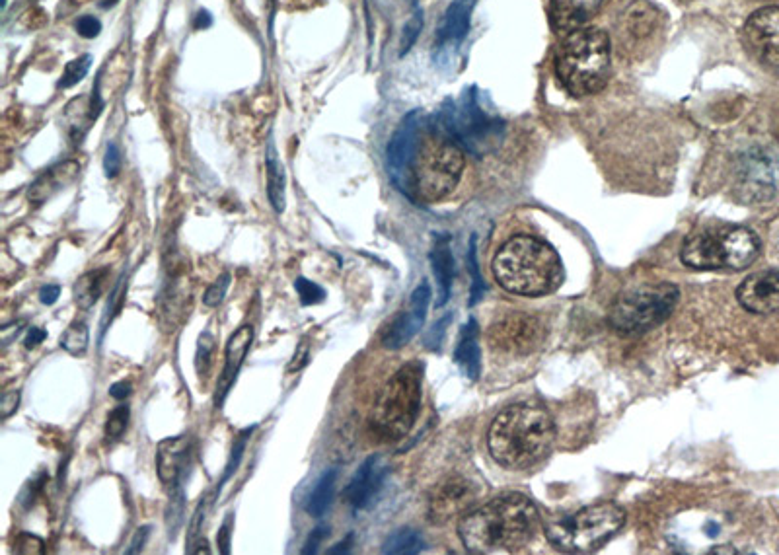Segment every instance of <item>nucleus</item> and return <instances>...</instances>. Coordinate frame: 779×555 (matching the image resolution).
Masks as SVG:
<instances>
[{"instance_id": "obj_26", "label": "nucleus", "mask_w": 779, "mask_h": 555, "mask_svg": "<svg viewBox=\"0 0 779 555\" xmlns=\"http://www.w3.org/2000/svg\"><path fill=\"white\" fill-rule=\"evenodd\" d=\"M659 28V12L645 0L641 2H635L631 4L624 16V26H622V34L635 41H641V39H647L649 36L655 34V30Z\"/></svg>"}, {"instance_id": "obj_38", "label": "nucleus", "mask_w": 779, "mask_h": 555, "mask_svg": "<svg viewBox=\"0 0 779 555\" xmlns=\"http://www.w3.org/2000/svg\"><path fill=\"white\" fill-rule=\"evenodd\" d=\"M14 552L22 555H43L45 554V542L30 532H20L14 540Z\"/></svg>"}, {"instance_id": "obj_39", "label": "nucleus", "mask_w": 779, "mask_h": 555, "mask_svg": "<svg viewBox=\"0 0 779 555\" xmlns=\"http://www.w3.org/2000/svg\"><path fill=\"white\" fill-rule=\"evenodd\" d=\"M123 298H125L123 279H119L117 285L113 287L112 295H110V300H108V306H106V310H104V318H102V337H104V333L108 330V326L112 324L113 316L121 310Z\"/></svg>"}, {"instance_id": "obj_57", "label": "nucleus", "mask_w": 779, "mask_h": 555, "mask_svg": "<svg viewBox=\"0 0 779 555\" xmlns=\"http://www.w3.org/2000/svg\"><path fill=\"white\" fill-rule=\"evenodd\" d=\"M776 135L779 137V117H778V123H776Z\"/></svg>"}, {"instance_id": "obj_53", "label": "nucleus", "mask_w": 779, "mask_h": 555, "mask_svg": "<svg viewBox=\"0 0 779 555\" xmlns=\"http://www.w3.org/2000/svg\"><path fill=\"white\" fill-rule=\"evenodd\" d=\"M353 544H355V536H353V534H349V536H345L341 542H337L335 546H332V548L328 550V554H351V550H353Z\"/></svg>"}, {"instance_id": "obj_48", "label": "nucleus", "mask_w": 779, "mask_h": 555, "mask_svg": "<svg viewBox=\"0 0 779 555\" xmlns=\"http://www.w3.org/2000/svg\"><path fill=\"white\" fill-rule=\"evenodd\" d=\"M149 536L150 526H143V528H139V530L135 532V536H133V540H131L129 548H127V554H141V552H143V548H145V544H147V540H149Z\"/></svg>"}, {"instance_id": "obj_55", "label": "nucleus", "mask_w": 779, "mask_h": 555, "mask_svg": "<svg viewBox=\"0 0 779 555\" xmlns=\"http://www.w3.org/2000/svg\"><path fill=\"white\" fill-rule=\"evenodd\" d=\"M211 24H213L211 14H209L207 10H199L197 16H195V28H197V30H205V28H209Z\"/></svg>"}, {"instance_id": "obj_37", "label": "nucleus", "mask_w": 779, "mask_h": 555, "mask_svg": "<svg viewBox=\"0 0 779 555\" xmlns=\"http://www.w3.org/2000/svg\"><path fill=\"white\" fill-rule=\"evenodd\" d=\"M230 281H232L230 273H223L213 285L207 287V291L203 295V304L209 308H219L223 304L224 296L228 293Z\"/></svg>"}, {"instance_id": "obj_22", "label": "nucleus", "mask_w": 779, "mask_h": 555, "mask_svg": "<svg viewBox=\"0 0 779 555\" xmlns=\"http://www.w3.org/2000/svg\"><path fill=\"white\" fill-rule=\"evenodd\" d=\"M80 174V164L75 160H65L61 164H55L53 168L45 170L34 184L30 185L28 199L34 205H43L53 195L63 191L67 185L73 184Z\"/></svg>"}, {"instance_id": "obj_56", "label": "nucleus", "mask_w": 779, "mask_h": 555, "mask_svg": "<svg viewBox=\"0 0 779 555\" xmlns=\"http://www.w3.org/2000/svg\"><path fill=\"white\" fill-rule=\"evenodd\" d=\"M115 2H117V0H106V2H102V6H104V8H108V6H113Z\"/></svg>"}, {"instance_id": "obj_9", "label": "nucleus", "mask_w": 779, "mask_h": 555, "mask_svg": "<svg viewBox=\"0 0 779 555\" xmlns=\"http://www.w3.org/2000/svg\"><path fill=\"white\" fill-rule=\"evenodd\" d=\"M487 339L491 347L505 355H532L548 339L546 322L530 312H509L497 318Z\"/></svg>"}, {"instance_id": "obj_31", "label": "nucleus", "mask_w": 779, "mask_h": 555, "mask_svg": "<svg viewBox=\"0 0 779 555\" xmlns=\"http://www.w3.org/2000/svg\"><path fill=\"white\" fill-rule=\"evenodd\" d=\"M59 345H61V349H65L69 355H73V357H82V355H86V351H88V345H90V328H88V324L86 322H73L67 330H65V333L61 335V339H59Z\"/></svg>"}, {"instance_id": "obj_27", "label": "nucleus", "mask_w": 779, "mask_h": 555, "mask_svg": "<svg viewBox=\"0 0 779 555\" xmlns=\"http://www.w3.org/2000/svg\"><path fill=\"white\" fill-rule=\"evenodd\" d=\"M337 478H339V470L330 468L320 476V480L316 481V485L306 501V507H304L310 517L320 518L328 513V509L334 503Z\"/></svg>"}, {"instance_id": "obj_44", "label": "nucleus", "mask_w": 779, "mask_h": 555, "mask_svg": "<svg viewBox=\"0 0 779 555\" xmlns=\"http://www.w3.org/2000/svg\"><path fill=\"white\" fill-rule=\"evenodd\" d=\"M76 32L86 39H94V37L100 36L102 32V22L94 16H82L78 18L76 22Z\"/></svg>"}, {"instance_id": "obj_52", "label": "nucleus", "mask_w": 779, "mask_h": 555, "mask_svg": "<svg viewBox=\"0 0 779 555\" xmlns=\"http://www.w3.org/2000/svg\"><path fill=\"white\" fill-rule=\"evenodd\" d=\"M45 337H47V332H45V330H41V328L32 326V328L28 330L26 339H24V347H26V349H36L39 343H43V341H45Z\"/></svg>"}, {"instance_id": "obj_25", "label": "nucleus", "mask_w": 779, "mask_h": 555, "mask_svg": "<svg viewBox=\"0 0 779 555\" xmlns=\"http://www.w3.org/2000/svg\"><path fill=\"white\" fill-rule=\"evenodd\" d=\"M431 265H433V273H435V279H437V285H439V300H437V306H445L450 298V291H452V281H454V258H452V250H450V238L448 236H439L435 240V246L431 250Z\"/></svg>"}, {"instance_id": "obj_6", "label": "nucleus", "mask_w": 779, "mask_h": 555, "mask_svg": "<svg viewBox=\"0 0 779 555\" xmlns=\"http://www.w3.org/2000/svg\"><path fill=\"white\" fill-rule=\"evenodd\" d=\"M423 365L409 363L382 388L372 407L371 429L382 441L404 439L417 421L423 394Z\"/></svg>"}, {"instance_id": "obj_21", "label": "nucleus", "mask_w": 779, "mask_h": 555, "mask_svg": "<svg viewBox=\"0 0 779 555\" xmlns=\"http://www.w3.org/2000/svg\"><path fill=\"white\" fill-rule=\"evenodd\" d=\"M723 261L729 269H744L752 265L760 254V242L754 232L746 228H729L721 232Z\"/></svg>"}, {"instance_id": "obj_33", "label": "nucleus", "mask_w": 779, "mask_h": 555, "mask_svg": "<svg viewBox=\"0 0 779 555\" xmlns=\"http://www.w3.org/2000/svg\"><path fill=\"white\" fill-rule=\"evenodd\" d=\"M213 351H215V337H213V333H201L199 341H197V351H195V370H197L199 378L209 374L211 363H213L211 361Z\"/></svg>"}, {"instance_id": "obj_51", "label": "nucleus", "mask_w": 779, "mask_h": 555, "mask_svg": "<svg viewBox=\"0 0 779 555\" xmlns=\"http://www.w3.org/2000/svg\"><path fill=\"white\" fill-rule=\"evenodd\" d=\"M131 394H133V386H131V382H125V380L115 382V384H112V388H110V396L117 402L127 400Z\"/></svg>"}, {"instance_id": "obj_16", "label": "nucleus", "mask_w": 779, "mask_h": 555, "mask_svg": "<svg viewBox=\"0 0 779 555\" xmlns=\"http://www.w3.org/2000/svg\"><path fill=\"white\" fill-rule=\"evenodd\" d=\"M191 456V439L187 435L168 437L156 446V474L166 489L184 485Z\"/></svg>"}, {"instance_id": "obj_19", "label": "nucleus", "mask_w": 779, "mask_h": 555, "mask_svg": "<svg viewBox=\"0 0 779 555\" xmlns=\"http://www.w3.org/2000/svg\"><path fill=\"white\" fill-rule=\"evenodd\" d=\"M606 0H550V20L557 34L565 36L585 28Z\"/></svg>"}, {"instance_id": "obj_14", "label": "nucleus", "mask_w": 779, "mask_h": 555, "mask_svg": "<svg viewBox=\"0 0 779 555\" xmlns=\"http://www.w3.org/2000/svg\"><path fill=\"white\" fill-rule=\"evenodd\" d=\"M476 501L472 481L460 476L443 481L429 501V517L437 524H445L450 518L464 515Z\"/></svg>"}, {"instance_id": "obj_28", "label": "nucleus", "mask_w": 779, "mask_h": 555, "mask_svg": "<svg viewBox=\"0 0 779 555\" xmlns=\"http://www.w3.org/2000/svg\"><path fill=\"white\" fill-rule=\"evenodd\" d=\"M106 277H108V267H100L78 277L73 287V296L80 310H90L100 300V296L104 293Z\"/></svg>"}, {"instance_id": "obj_49", "label": "nucleus", "mask_w": 779, "mask_h": 555, "mask_svg": "<svg viewBox=\"0 0 779 555\" xmlns=\"http://www.w3.org/2000/svg\"><path fill=\"white\" fill-rule=\"evenodd\" d=\"M61 296V287L59 285H43L39 289V302L45 306H53Z\"/></svg>"}, {"instance_id": "obj_4", "label": "nucleus", "mask_w": 779, "mask_h": 555, "mask_svg": "<svg viewBox=\"0 0 779 555\" xmlns=\"http://www.w3.org/2000/svg\"><path fill=\"white\" fill-rule=\"evenodd\" d=\"M493 275L505 291L520 296L552 295L565 279L556 250L532 236L511 238L493 259Z\"/></svg>"}, {"instance_id": "obj_54", "label": "nucleus", "mask_w": 779, "mask_h": 555, "mask_svg": "<svg viewBox=\"0 0 779 555\" xmlns=\"http://www.w3.org/2000/svg\"><path fill=\"white\" fill-rule=\"evenodd\" d=\"M308 357H310V353H308V345L304 343V345L300 347V351L295 353V361L289 365V370H300L302 367H306V363H308Z\"/></svg>"}, {"instance_id": "obj_45", "label": "nucleus", "mask_w": 779, "mask_h": 555, "mask_svg": "<svg viewBox=\"0 0 779 555\" xmlns=\"http://www.w3.org/2000/svg\"><path fill=\"white\" fill-rule=\"evenodd\" d=\"M232 530H234V513H228V517L224 518L223 526H221V530L217 534V546H219V552L223 555L230 554Z\"/></svg>"}, {"instance_id": "obj_40", "label": "nucleus", "mask_w": 779, "mask_h": 555, "mask_svg": "<svg viewBox=\"0 0 779 555\" xmlns=\"http://www.w3.org/2000/svg\"><path fill=\"white\" fill-rule=\"evenodd\" d=\"M330 534H332V530H330V524H318L312 532H310V536L306 538V542H304V548H302V554L304 555H312V554H318V550H320V546L330 538Z\"/></svg>"}, {"instance_id": "obj_34", "label": "nucleus", "mask_w": 779, "mask_h": 555, "mask_svg": "<svg viewBox=\"0 0 779 555\" xmlns=\"http://www.w3.org/2000/svg\"><path fill=\"white\" fill-rule=\"evenodd\" d=\"M295 291H297L298 300L302 306H316L326 300V289L306 277H297L295 279Z\"/></svg>"}, {"instance_id": "obj_24", "label": "nucleus", "mask_w": 779, "mask_h": 555, "mask_svg": "<svg viewBox=\"0 0 779 555\" xmlns=\"http://www.w3.org/2000/svg\"><path fill=\"white\" fill-rule=\"evenodd\" d=\"M265 172H267V199L277 215L285 213L287 207V176L285 166L279 160L275 143H267L265 152Z\"/></svg>"}, {"instance_id": "obj_15", "label": "nucleus", "mask_w": 779, "mask_h": 555, "mask_svg": "<svg viewBox=\"0 0 779 555\" xmlns=\"http://www.w3.org/2000/svg\"><path fill=\"white\" fill-rule=\"evenodd\" d=\"M186 263H180L178 259H172L168 269V279L164 283L162 295H160V322L164 330L174 332L178 330L180 322L184 320L189 302L187 291Z\"/></svg>"}, {"instance_id": "obj_43", "label": "nucleus", "mask_w": 779, "mask_h": 555, "mask_svg": "<svg viewBox=\"0 0 779 555\" xmlns=\"http://www.w3.org/2000/svg\"><path fill=\"white\" fill-rule=\"evenodd\" d=\"M20 398H22L20 390H6L2 394V398H0V417H2V421H6L8 417H12L18 411Z\"/></svg>"}, {"instance_id": "obj_7", "label": "nucleus", "mask_w": 779, "mask_h": 555, "mask_svg": "<svg viewBox=\"0 0 779 555\" xmlns=\"http://www.w3.org/2000/svg\"><path fill=\"white\" fill-rule=\"evenodd\" d=\"M626 522V513L616 503H596L573 515L554 518L548 540L567 554H589L602 548Z\"/></svg>"}, {"instance_id": "obj_8", "label": "nucleus", "mask_w": 779, "mask_h": 555, "mask_svg": "<svg viewBox=\"0 0 779 555\" xmlns=\"http://www.w3.org/2000/svg\"><path fill=\"white\" fill-rule=\"evenodd\" d=\"M678 302V289L668 283L631 287L610 308V328L624 337L649 332L667 322Z\"/></svg>"}, {"instance_id": "obj_12", "label": "nucleus", "mask_w": 779, "mask_h": 555, "mask_svg": "<svg viewBox=\"0 0 779 555\" xmlns=\"http://www.w3.org/2000/svg\"><path fill=\"white\" fill-rule=\"evenodd\" d=\"M741 187L752 199H770L779 193V154L758 150L744 158L739 172Z\"/></svg>"}, {"instance_id": "obj_1", "label": "nucleus", "mask_w": 779, "mask_h": 555, "mask_svg": "<svg viewBox=\"0 0 779 555\" xmlns=\"http://www.w3.org/2000/svg\"><path fill=\"white\" fill-rule=\"evenodd\" d=\"M464 152L437 129H421L417 115L408 117L388 145L392 182L411 199L437 203L458 185L464 172Z\"/></svg>"}, {"instance_id": "obj_11", "label": "nucleus", "mask_w": 779, "mask_h": 555, "mask_svg": "<svg viewBox=\"0 0 779 555\" xmlns=\"http://www.w3.org/2000/svg\"><path fill=\"white\" fill-rule=\"evenodd\" d=\"M390 476V466L382 454H371L353 478L343 489V499L353 507V511H369L378 501L386 480Z\"/></svg>"}, {"instance_id": "obj_50", "label": "nucleus", "mask_w": 779, "mask_h": 555, "mask_svg": "<svg viewBox=\"0 0 779 555\" xmlns=\"http://www.w3.org/2000/svg\"><path fill=\"white\" fill-rule=\"evenodd\" d=\"M419 30H421V18H419V14L409 22L408 28H406V32H404V41H402V53H406L408 51L409 47H411V43L415 41V37H417V34H419Z\"/></svg>"}, {"instance_id": "obj_13", "label": "nucleus", "mask_w": 779, "mask_h": 555, "mask_svg": "<svg viewBox=\"0 0 779 555\" xmlns=\"http://www.w3.org/2000/svg\"><path fill=\"white\" fill-rule=\"evenodd\" d=\"M431 302V287L427 281H423L411 295L408 310H404L384 333L382 337V347L396 351L406 347L409 341L421 332L425 318H427V308Z\"/></svg>"}, {"instance_id": "obj_42", "label": "nucleus", "mask_w": 779, "mask_h": 555, "mask_svg": "<svg viewBox=\"0 0 779 555\" xmlns=\"http://www.w3.org/2000/svg\"><path fill=\"white\" fill-rule=\"evenodd\" d=\"M203 520H205V499L197 505L191 522H189V532H187V548L186 552H189L193 548V544L201 538V528H203Z\"/></svg>"}, {"instance_id": "obj_10", "label": "nucleus", "mask_w": 779, "mask_h": 555, "mask_svg": "<svg viewBox=\"0 0 779 555\" xmlns=\"http://www.w3.org/2000/svg\"><path fill=\"white\" fill-rule=\"evenodd\" d=\"M742 39L756 63L779 73V6L756 10L744 24Z\"/></svg>"}, {"instance_id": "obj_23", "label": "nucleus", "mask_w": 779, "mask_h": 555, "mask_svg": "<svg viewBox=\"0 0 779 555\" xmlns=\"http://www.w3.org/2000/svg\"><path fill=\"white\" fill-rule=\"evenodd\" d=\"M480 330L476 320H468V324L462 328L456 349H454V361L460 370L470 378L478 380L480 376Z\"/></svg>"}, {"instance_id": "obj_32", "label": "nucleus", "mask_w": 779, "mask_h": 555, "mask_svg": "<svg viewBox=\"0 0 779 555\" xmlns=\"http://www.w3.org/2000/svg\"><path fill=\"white\" fill-rule=\"evenodd\" d=\"M184 513H186V493H184V485H178V487L170 489V499H168V507H166V526H168L170 538H176V534L184 522Z\"/></svg>"}, {"instance_id": "obj_18", "label": "nucleus", "mask_w": 779, "mask_h": 555, "mask_svg": "<svg viewBox=\"0 0 779 555\" xmlns=\"http://www.w3.org/2000/svg\"><path fill=\"white\" fill-rule=\"evenodd\" d=\"M252 343H254V326H250V324L240 326L236 332L228 337L226 347H224L223 372L217 380V394H215V406L219 409L223 407L224 400L228 398Z\"/></svg>"}, {"instance_id": "obj_41", "label": "nucleus", "mask_w": 779, "mask_h": 555, "mask_svg": "<svg viewBox=\"0 0 779 555\" xmlns=\"http://www.w3.org/2000/svg\"><path fill=\"white\" fill-rule=\"evenodd\" d=\"M121 164H123L121 150L117 147V143L112 141V143L106 145V154H104V174H106V178H110V180L117 178L119 172H121Z\"/></svg>"}, {"instance_id": "obj_30", "label": "nucleus", "mask_w": 779, "mask_h": 555, "mask_svg": "<svg viewBox=\"0 0 779 555\" xmlns=\"http://www.w3.org/2000/svg\"><path fill=\"white\" fill-rule=\"evenodd\" d=\"M254 431H256V425H254V427H248V429H244V431L238 435V439H236L234 444H232V450H230L228 462H226V466H224L223 478H221V481H219V485H217V491H215V499H219V495H221V491H223L224 485H226L228 481L234 478L236 470L240 468V462H242V458H244L246 446H248V441H250V437H252V433H254Z\"/></svg>"}, {"instance_id": "obj_17", "label": "nucleus", "mask_w": 779, "mask_h": 555, "mask_svg": "<svg viewBox=\"0 0 779 555\" xmlns=\"http://www.w3.org/2000/svg\"><path fill=\"white\" fill-rule=\"evenodd\" d=\"M737 298L748 312L779 314V273L760 271L742 281Z\"/></svg>"}, {"instance_id": "obj_29", "label": "nucleus", "mask_w": 779, "mask_h": 555, "mask_svg": "<svg viewBox=\"0 0 779 555\" xmlns=\"http://www.w3.org/2000/svg\"><path fill=\"white\" fill-rule=\"evenodd\" d=\"M425 550V538L413 528H400L390 534L382 546V554L413 555Z\"/></svg>"}, {"instance_id": "obj_2", "label": "nucleus", "mask_w": 779, "mask_h": 555, "mask_svg": "<svg viewBox=\"0 0 779 555\" xmlns=\"http://www.w3.org/2000/svg\"><path fill=\"white\" fill-rule=\"evenodd\" d=\"M538 530V509L519 493H507L485 503L458 524V536L472 554H515L532 542Z\"/></svg>"}, {"instance_id": "obj_46", "label": "nucleus", "mask_w": 779, "mask_h": 555, "mask_svg": "<svg viewBox=\"0 0 779 555\" xmlns=\"http://www.w3.org/2000/svg\"><path fill=\"white\" fill-rule=\"evenodd\" d=\"M470 271L474 273V285H472L470 306H474L483 295V281L482 277H480V271H478V263H476V248H474V244L470 246Z\"/></svg>"}, {"instance_id": "obj_47", "label": "nucleus", "mask_w": 779, "mask_h": 555, "mask_svg": "<svg viewBox=\"0 0 779 555\" xmlns=\"http://www.w3.org/2000/svg\"><path fill=\"white\" fill-rule=\"evenodd\" d=\"M45 481H47V476L41 474L38 480L30 481V483L24 487V491H22V495H20V503H22L24 507L34 505V501H36V497H38L39 489L43 487Z\"/></svg>"}, {"instance_id": "obj_5", "label": "nucleus", "mask_w": 779, "mask_h": 555, "mask_svg": "<svg viewBox=\"0 0 779 555\" xmlns=\"http://www.w3.org/2000/svg\"><path fill=\"white\" fill-rule=\"evenodd\" d=\"M612 71L610 37L598 28H579L563 36L556 53L561 86L575 98L598 94Z\"/></svg>"}, {"instance_id": "obj_36", "label": "nucleus", "mask_w": 779, "mask_h": 555, "mask_svg": "<svg viewBox=\"0 0 779 555\" xmlns=\"http://www.w3.org/2000/svg\"><path fill=\"white\" fill-rule=\"evenodd\" d=\"M90 65H92V55H82L75 61L67 63L63 76L59 80V88H71V86L78 84L90 71Z\"/></svg>"}, {"instance_id": "obj_20", "label": "nucleus", "mask_w": 779, "mask_h": 555, "mask_svg": "<svg viewBox=\"0 0 779 555\" xmlns=\"http://www.w3.org/2000/svg\"><path fill=\"white\" fill-rule=\"evenodd\" d=\"M680 258L694 269H721L725 267L723 248H721V232H702L686 240L682 246Z\"/></svg>"}, {"instance_id": "obj_3", "label": "nucleus", "mask_w": 779, "mask_h": 555, "mask_svg": "<svg viewBox=\"0 0 779 555\" xmlns=\"http://www.w3.org/2000/svg\"><path fill=\"white\" fill-rule=\"evenodd\" d=\"M556 443V423L540 406L517 404L503 409L491 423L487 446L493 460L509 470L540 464Z\"/></svg>"}, {"instance_id": "obj_35", "label": "nucleus", "mask_w": 779, "mask_h": 555, "mask_svg": "<svg viewBox=\"0 0 779 555\" xmlns=\"http://www.w3.org/2000/svg\"><path fill=\"white\" fill-rule=\"evenodd\" d=\"M129 417H131V409L129 406H117L112 409V413L108 415V421H106V437L108 441H119L125 431H127V425H129Z\"/></svg>"}]
</instances>
